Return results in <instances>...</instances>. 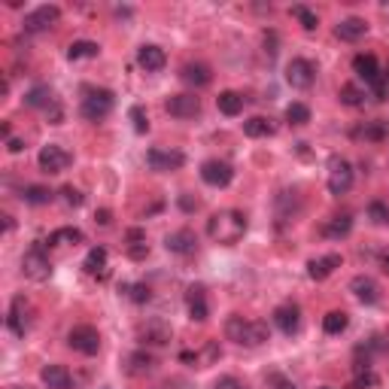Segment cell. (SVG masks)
I'll return each instance as SVG.
<instances>
[{
    "label": "cell",
    "mask_w": 389,
    "mask_h": 389,
    "mask_svg": "<svg viewBox=\"0 0 389 389\" xmlns=\"http://www.w3.org/2000/svg\"><path fill=\"white\" fill-rule=\"evenodd\" d=\"M243 104H247V98L240 95V91H219V98H216V107L222 116H240L243 112Z\"/></svg>",
    "instance_id": "cell-30"
},
{
    "label": "cell",
    "mask_w": 389,
    "mask_h": 389,
    "mask_svg": "<svg viewBox=\"0 0 389 389\" xmlns=\"http://www.w3.org/2000/svg\"><path fill=\"white\" fill-rule=\"evenodd\" d=\"M368 219H371L374 225H386L389 222V204L371 201V204H368Z\"/></svg>",
    "instance_id": "cell-43"
},
{
    "label": "cell",
    "mask_w": 389,
    "mask_h": 389,
    "mask_svg": "<svg viewBox=\"0 0 389 389\" xmlns=\"http://www.w3.org/2000/svg\"><path fill=\"white\" fill-rule=\"evenodd\" d=\"M165 110L170 112L173 119H194L201 112V98L189 95V91H182V95H170L165 100Z\"/></svg>",
    "instance_id": "cell-14"
},
{
    "label": "cell",
    "mask_w": 389,
    "mask_h": 389,
    "mask_svg": "<svg viewBox=\"0 0 389 389\" xmlns=\"http://www.w3.org/2000/svg\"><path fill=\"white\" fill-rule=\"evenodd\" d=\"M30 325H34V307H30V301L25 295H16V298L9 301V310H6V329L16 337H25L30 332Z\"/></svg>",
    "instance_id": "cell-5"
},
{
    "label": "cell",
    "mask_w": 389,
    "mask_h": 389,
    "mask_svg": "<svg viewBox=\"0 0 389 389\" xmlns=\"http://www.w3.org/2000/svg\"><path fill=\"white\" fill-rule=\"evenodd\" d=\"M213 389H247V386H243L238 377H219V381L213 383Z\"/></svg>",
    "instance_id": "cell-47"
},
{
    "label": "cell",
    "mask_w": 389,
    "mask_h": 389,
    "mask_svg": "<svg viewBox=\"0 0 389 389\" xmlns=\"http://www.w3.org/2000/svg\"><path fill=\"white\" fill-rule=\"evenodd\" d=\"M70 161H74V156L64 149V146H58V143H46L43 149H40V156H37V165L43 173H49V177H55V173H64L70 168Z\"/></svg>",
    "instance_id": "cell-7"
},
{
    "label": "cell",
    "mask_w": 389,
    "mask_h": 389,
    "mask_svg": "<svg viewBox=\"0 0 389 389\" xmlns=\"http://www.w3.org/2000/svg\"><path fill=\"white\" fill-rule=\"evenodd\" d=\"M381 61H377V55H371V52H359L353 58V74L362 79L365 86H374L377 79H381Z\"/></svg>",
    "instance_id": "cell-19"
},
{
    "label": "cell",
    "mask_w": 389,
    "mask_h": 389,
    "mask_svg": "<svg viewBox=\"0 0 389 389\" xmlns=\"http://www.w3.org/2000/svg\"><path fill=\"white\" fill-rule=\"evenodd\" d=\"M110 219H112L110 210H98V213H95V222H98V225H110Z\"/></svg>",
    "instance_id": "cell-51"
},
{
    "label": "cell",
    "mask_w": 389,
    "mask_h": 389,
    "mask_svg": "<svg viewBox=\"0 0 389 389\" xmlns=\"http://www.w3.org/2000/svg\"><path fill=\"white\" fill-rule=\"evenodd\" d=\"M292 16H295V18H298V22H301V28H304V30H316V28H320V18H316V13H313V9H307L304 4H298V6H292Z\"/></svg>",
    "instance_id": "cell-42"
},
{
    "label": "cell",
    "mask_w": 389,
    "mask_h": 389,
    "mask_svg": "<svg viewBox=\"0 0 389 389\" xmlns=\"http://www.w3.org/2000/svg\"><path fill=\"white\" fill-rule=\"evenodd\" d=\"M40 381H43L46 389H70L74 377H70V371L64 365H46L43 371H40Z\"/></svg>",
    "instance_id": "cell-24"
},
{
    "label": "cell",
    "mask_w": 389,
    "mask_h": 389,
    "mask_svg": "<svg viewBox=\"0 0 389 389\" xmlns=\"http://www.w3.org/2000/svg\"><path fill=\"white\" fill-rule=\"evenodd\" d=\"M274 325H277V329H280L286 337L298 335V332H301V307L292 304V301L280 304L277 310H274Z\"/></svg>",
    "instance_id": "cell-15"
},
{
    "label": "cell",
    "mask_w": 389,
    "mask_h": 389,
    "mask_svg": "<svg viewBox=\"0 0 389 389\" xmlns=\"http://www.w3.org/2000/svg\"><path fill=\"white\" fill-rule=\"evenodd\" d=\"M112 107H116V95L110 88H86V98L79 104V116L86 122H104Z\"/></svg>",
    "instance_id": "cell-3"
},
{
    "label": "cell",
    "mask_w": 389,
    "mask_h": 389,
    "mask_svg": "<svg viewBox=\"0 0 389 389\" xmlns=\"http://www.w3.org/2000/svg\"><path fill=\"white\" fill-rule=\"evenodd\" d=\"M320 389H332V386H320Z\"/></svg>",
    "instance_id": "cell-53"
},
{
    "label": "cell",
    "mask_w": 389,
    "mask_h": 389,
    "mask_svg": "<svg viewBox=\"0 0 389 389\" xmlns=\"http://www.w3.org/2000/svg\"><path fill=\"white\" fill-rule=\"evenodd\" d=\"M146 165L158 173H168V170H180L186 165V156L180 149H161V146H152L146 152Z\"/></svg>",
    "instance_id": "cell-12"
},
{
    "label": "cell",
    "mask_w": 389,
    "mask_h": 389,
    "mask_svg": "<svg viewBox=\"0 0 389 389\" xmlns=\"http://www.w3.org/2000/svg\"><path fill=\"white\" fill-rule=\"evenodd\" d=\"M337 98H341L344 107H362L365 104V88H359L356 83H347V86H341V91H337Z\"/></svg>",
    "instance_id": "cell-37"
},
{
    "label": "cell",
    "mask_w": 389,
    "mask_h": 389,
    "mask_svg": "<svg viewBox=\"0 0 389 389\" xmlns=\"http://www.w3.org/2000/svg\"><path fill=\"white\" fill-rule=\"evenodd\" d=\"M225 337L252 350V347H262L271 341V329H268V323H262V320H243V316L231 313L228 320H225Z\"/></svg>",
    "instance_id": "cell-2"
},
{
    "label": "cell",
    "mask_w": 389,
    "mask_h": 389,
    "mask_svg": "<svg viewBox=\"0 0 389 389\" xmlns=\"http://www.w3.org/2000/svg\"><path fill=\"white\" fill-rule=\"evenodd\" d=\"M186 307H189V316L194 323H207L210 304H207V289H204L201 283H192L186 289Z\"/></svg>",
    "instance_id": "cell-17"
},
{
    "label": "cell",
    "mask_w": 389,
    "mask_h": 389,
    "mask_svg": "<svg viewBox=\"0 0 389 389\" xmlns=\"http://www.w3.org/2000/svg\"><path fill=\"white\" fill-rule=\"evenodd\" d=\"M165 247L173 255H192L194 250H198V234H194L192 228H177V231L165 234Z\"/></svg>",
    "instance_id": "cell-18"
},
{
    "label": "cell",
    "mask_w": 389,
    "mask_h": 389,
    "mask_svg": "<svg viewBox=\"0 0 389 389\" xmlns=\"http://www.w3.org/2000/svg\"><path fill=\"white\" fill-rule=\"evenodd\" d=\"M67 344L70 350L83 353V356H98L100 353V332L95 325H74L67 332Z\"/></svg>",
    "instance_id": "cell-8"
},
{
    "label": "cell",
    "mask_w": 389,
    "mask_h": 389,
    "mask_svg": "<svg viewBox=\"0 0 389 389\" xmlns=\"http://www.w3.org/2000/svg\"><path fill=\"white\" fill-rule=\"evenodd\" d=\"M381 271H383V274H389V250H383V252H381Z\"/></svg>",
    "instance_id": "cell-52"
},
{
    "label": "cell",
    "mask_w": 389,
    "mask_h": 389,
    "mask_svg": "<svg viewBox=\"0 0 389 389\" xmlns=\"http://www.w3.org/2000/svg\"><path fill=\"white\" fill-rule=\"evenodd\" d=\"M6 149H9V152H22V149H25V140L9 137V140H6Z\"/></svg>",
    "instance_id": "cell-50"
},
{
    "label": "cell",
    "mask_w": 389,
    "mask_h": 389,
    "mask_svg": "<svg viewBox=\"0 0 389 389\" xmlns=\"http://www.w3.org/2000/svg\"><path fill=\"white\" fill-rule=\"evenodd\" d=\"M18 389H30V386H18Z\"/></svg>",
    "instance_id": "cell-54"
},
{
    "label": "cell",
    "mask_w": 389,
    "mask_h": 389,
    "mask_svg": "<svg viewBox=\"0 0 389 389\" xmlns=\"http://www.w3.org/2000/svg\"><path fill=\"white\" fill-rule=\"evenodd\" d=\"M247 228H250V219L243 210H219L207 219L210 240L222 243V247H234V243L247 234Z\"/></svg>",
    "instance_id": "cell-1"
},
{
    "label": "cell",
    "mask_w": 389,
    "mask_h": 389,
    "mask_svg": "<svg viewBox=\"0 0 389 389\" xmlns=\"http://www.w3.org/2000/svg\"><path fill=\"white\" fill-rule=\"evenodd\" d=\"M198 207H201V201H198V198H192L189 192H182V194H180V210H182V213H194Z\"/></svg>",
    "instance_id": "cell-46"
},
{
    "label": "cell",
    "mask_w": 389,
    "mask_h": 389,
    "mask_svg": "<svg viewBox=\"0 0 389 389\" xmlns=\"http://www.w3.org/2000/svg\"><path fill=\"white\" fill-rule=\"evenodd\" d=\"M125 252H128V259H134V262L146 259V255H149L146 231H143V228H128L125 231Z\"/></svg>",
    "instance_id": "cell-22"
},
{
    "label": "cell",
    "mask_w": 389,
    "mask_h": 389,
    "mask_svg": "<svg viewBox=\"0 0 389 389\" xmlns=\"http://www.w3.org/2000/svg\"><path fill=\"white\" fill-rule=\"evenodd\" d=\"M22 274L34 283H46L52 277V262H49V252L43 250V243H34V247L22 255Z\"/></svg>",
    "instance_id": "cell-4"
},
{
    "label": "cell",
    "mask_w": 389,
    "mask_h": 389,
    "mask_svg": "<svg viewBox=\"0 0 389 389\" xmlns=\"http://www.w3.org/2000/svg\"><path fill=\"white\" fill-rule=\"evenodd\" d=\"M201 180L213 189H225V186H231V180H234V168L222 158H207L201 165Z\"/></svg>",
    "instance_id": "cell-11"
},
{
    "label": "cell",
    "mask_w": 389,
    "mask_h": 389,
    "mask_svg": "<svg viewBox=\"0 0 389 389\" xmlns=\"http://www.w3.org/2000/svg\"><path fill=\"white\" fill-rule=\"evenodd\" d=\"M286 83L292 88H310L316 83V64L310 58H292L286 64Z\"/></svg>",
    "instance_id": "cell-10"
},
{
    "label": "cell",
    "mask_w": 389,
    "mask_h": 389,
    "mask_svg": "<svg viewBox=\"0 0 389 389\" xmlns=\"http://www.w3.org/2000/svg\"><path fill=\"white\" fill-rule=\"evenodd\" d=\"M55 198V192L49 186H25L22 189V201L30 204V207H43V204H49Z\"/></svg>",
    "instance_id": "cell-34"
},
{
    "label": "cell",
    "mask_w": 389,
    "mask_h": 389,
    "mask_svg": "<svg viewBox=\"0 0 389 389\" xmlns=\"http://www.w3.org/2000/svg\"><path fill=\"white\" fill-rule=\"evenodd\" d=\"M100 55V46L95 40H76V43H70L67 49V58L70 61H83V58H98Z\"/></svg>",
    "instance_id": "cell-35"
},
{
    "label": "cell",
    "mask_w": 389,
    "mask_h": 389,
    "mask_svg": "<svg viewBox=\"0 0 389 389\" xmlns=\"http://www.w3.org/2000/svg\"><path fill=\"white\" fill-rule=\"evenodd\" d=\"M119 292H125L134 304H146V301L152 298V289H149L146 283H122V286H119Z\"/></svg>",
    "instance_id": "cell-39"
},
{
    "label": "cell",
    "mask_w": 389,
    "mask_h": 389,
    "mask_svg": "<svg viewBox=\"0 0 389 389\" xmlns=\"http://www.w3.org/2000/svg\"><path fill=\"white\" fill-rule=\"evenodd\" d=\"M25 104L34 107V110H46L49 112V107L55 110V95H52V88H49V86H34L25 95Z\"/></svg>",
    "instance_id": "cell-31"
},
{
    "label": "cell",
    "mask_w": 389,
    "mask_h": 389,
    "mask_svg": "<svg viewBox=\"0 0 389 389\" xmlns=\"http://www.w3.org/2000/svg\"><path fill=\"white\" fill-rule=\"evenodd\" d=\"M350 292L356 295V301L365 304V307H374L381 301V286H377L374 277H368V274H356L350 280Z\"/></svg>",
    "instance_id": "cell-16"
},
{
    "label": "cell",
    "mask_w": 389,
    "mask_h": 389,
    "mask_svg": "<svg viewBox=\"0 0 389 389\" xmlns=\"http://www.w3.org/2000/svg\"><path fill=\"white\" fill-rule=\"evenodd\" d=\"M140 341L152 344V347H161V344L170 341V329L161 320H149L146 325H140Z\"/></svg>",
    "instance_id": "cell-27"
},
{
    "label": "cell",
    "mask_w": 389,
    "mask_h": 389,
    "mask_svg": "<svg viewBox=\"0 0 389 389\" xmlns=\"http://www.w3.org/2000/svg\"><path fill=\"white\" fill-rule=\"evenodd\" d=\"M180 79L192 88H204L213 83V70L207 64H201V61H189V64L180 70Z\"/></svg>",
    "instance_id": "cell-21"
},
{
    "label": "cell",
    "mask_w": 389,
    "mask_h": 389,
    "mask_svg": "<svg viewBox=\"0 0 389 389\" xmlns=\"http://www.w3.org/2000/svg\"><path fill=\"white\" fill-rule=\"evenodd\" d=\"M377 383H381V377H377L371 368H356V377H353V383L347 389H374Z\"/></svg>",
    "instance_id": "cell-40"
},
{
    "label": "cell",
    "mask_w": 389,
    "mask_h": 389,
    "mask_svg": "<svg viewBox=\"0 0 389 389\" xmlns=\"http://www.w3.org/2000/svg\"><path fill=\"white\" fill-rule=\"evenodd\" d=\"M371 88H374V98L377 100H389V64L381 70V79H377Z\"/></svg>",
    "instance_id": "cell-44"
},
{
    "label": "cell",
    "mask_w": 389,
    "mask_h": 389,
    "mask_svg": "<svg viewBox=\"0 0 389 389\" xmlns=\"http://www.w3.org/2000/svg\"><path fill=\"white\" fill-rule=\"evenodd\" d=\"M350 231H353V216H350V213H337V216L323 222V238H329V240H341Z\"/></svg>",
    "instance_id": "cell-23"
},
{
    "label": "cell",
    "mask_w": 389,
    "mask_h": 389,
    "mask_svg": "<svg viewBox=\"0 0 389 389\" xmlns=\"http://www.w3.org/2000/svg\"><path fill=\"white\" fill-rule=\"evenodd\" d=\"M277 34H274V30H268V34H265V52H271V55H277Z\"/></svg>",
    "instance_id": "cell-48"
},
{
    "label": "cell",
    "mask_w": 389,
    "mask_h": 389,
    "mask_svg": "<svg viewBox=\"0 0 389 389\" xmlns=\"http://www.w3.org/2000/svg\"><path fill=\"white\" fill-rule=\"evenodd\" d=\"M152 368H156V356L152 353H146V350H134L125 359V371L131 374V377H146Z\"/></svg>",
    "instance_id": "cell-26"
},
{
    "label": "cell",
    "mask_w": 389,
    "mask_h": 389,
    "mask_svg": "<svg viewBox=\"0 0 389 389\" xmlns=\"http://www.w3.org/2000/svg\"><path fill=\"white\" fill-rule=\"evenodd\" d=\"M107 262H110V255H107L104 247H91L88 255H86V262H83V268H86V274H91V277L104 280L107 277Z\"/></svg>",
    "instance_id": "cell-28"
},
{
    "label": "cell",
    "mask_w": 389,
    "mask_h": 389,
    "mask_svg": "<svg viewBox=\"0 0 389 389\" xmlns=\"http://www.w3.org/2000/svg\"><path fill=\"white\" fill-rule=\"evenodd\" d=\"M128 119H131V125H134L137 134H146V131H149V112H146V107L134 104V107L128 110Z\"/></svg>",
    "instance_id": "cell-41"
},
{
    "label": "cell",
    "mask_w": 389,
    "mask_h": 389,
    "mask_svg": "<svg viewBox=\"0 0 389 389\" xmlns=\"http://www.w3.org/2000/svg\"><path fill=\"white\" fill-rule=\"evenodd\" d=\"M58 22H61V9L55 4H43V6L30 9L22 18V28H25V34H43V30L55 28Z\"/></svg>",
    "instance_id": "cell-6"
},
{
    "label": "cell",
    "mask_w": 389,
    "mask_h": 389,
    "mask_svg": "<svg viewBox=\"0 0 389 389\" xmlns=\"http://www.w3.org/2000/svg\"><path fill=\"white\" fill-rule=\"evenodd\" d=\"M344 265V255L341 252H325V255H316V259L307 262V277H310L313 283H323L329 280L332 274Z\"/></svg>",
    "instance_id": "cell-13"
},
{
    "label": "cell",
    "mask_w": 389,
    "mask_h": 389,
    "mask_svg": "<svg viewBox=\"0 0 389 389\" xmlns=\"http://www.w3.org/2000/svg\"><path fill=\"white\" fill-rule=\"evenodd\" d=\"M350 325V313L347 310H329L323 316V332L325 335H344Z\"/></svg>",
    "instance_id": "cell-33"
},
{
    "label": "cell",
    "mask_w": 389,
    "mask_h": 389,
    "mask_svg": "<svg viewBox=\"0 0 389 389\" xmlns=\"http://www.w3.org/2000/svg\"><path fill=\"white\" fill-rule=\"evenodd\" d=\"M335 34H337V40H344V43H356V40H362L368 34V22L365 18H356V16L344 18V22H337Z\"/></svg>",
    "instance_id": "cell-25"
},
{
    "label": "cell",
    "mask_w": 389,
    "mask_h": 389,
    "mask_svg": "<svg viewBox=\"0 0 389 389\" xmlns=\"http://www.w3.org/2000/svg\"><path fill=\"white\" fill-rule=\"evenodd\" d=\"M86 240V234L79 231V228H58V231H52L49 234V243H61V247H70V243H83Z\"/></svg>",
    "instance_id": "cell-38"
},
{
    "label": "cell",
    "mask_w": 389,
    "mask_h": 389,
    "mask_svg": "<svg viewBox=\"0 0 389 389\" xmlns=\"http://www.w3.org/2000/svg\"><path fill=\"white\" fill-rule=\"evenodd\" d=\"M386 134H389V122H383V119L365 122V125H359V128L353 131V137H356V140H371V143L386 140Z\"/></svg>",
    "instance_id": "cell-29"
},
{
    "label": "cell",
    "mask_w": 389,
    "mask_h": 389,
    "mask_svg": "<svg viewBox=\"0 0 389 389\" xmlns=\"http://www.w3.org/2000/svg\"><path fill=\"white\" fill-rule=\"evenodd\" d=\"M61 198H64L67 207H83L86 194L79 192V189H74V186H64V189H61Z\"/></svg>",
    "instance_id": "cell-45"
},
{
    "label": "cell",
    "mask_w": 389,
    "mask_h": 389,
    "mask_svg": "<svg viewBox=\"0 0 389 389\" xmlns=\"http://www.w3.org/2000/svg\"><path fill=\"white\" fill-rule=\"evenodd\" d=\"M137 64H140V70H146V74H158V70H165L168 55H165V49H161V46L143 43L137 49Z\"/></svg>",
    "instance_id": "cell-20"
},
{
    "label": "cell",
    "mask_w": 389,
    "mask_h": 389,
    "mask_svg": "<svg viewBox=\"0 0 389 389\" xmlns=\"http://www.w3.org/2000/svg\"><path fill=\"white\" fill-rule=\"evenodd\" d=\"M274 131H277V125H274L271 119H265V116H252L243 122V134L252 137V140H259V137H271Z\"/></svg>",
    "instance_id": "cell-32"
},
{
    "label": "cell",
    "mask_w": 389,
    "mask_h": 389,
    "mask_svg": "<svg viewBox=\"0 0 389 389\" xmlns=\"http://www.w3.org/2000/svg\"><path fill=\"white\" fill-rule=\"evenodd\" d=\"M271 383H274V389H298V386H295L292 381H286V377H280V374H277V377H274V381H271Z\"/></svg>",
    "instance_id": "cell-49"
},
{
    "label": "cell",
    "mask_w": 389,
    "mask_h": 389,
    "mask_svg": "<svg viewBox=\"0 0 389 389\" xmlns=\"http://www.w3.org/2000/svg\"><path fill=\"white\" fill-rule=\"evenodd\" d=\"M329 192L332 194H347L353 189V165L341 156H332L329 158Z\"/></svg>",
    "instance_id": "cell-9"
},
{
    "label": "cell",
    "mask_w": 389,
    "mask_h": 389,
    "mask_svg": "<svg viewBox=\"0 0 389 389\" xmlns=\"http://www.w3.org/2000/svg\"><path fill=\"white\" fill-rule=\"evenodd\" d=\"M286 122H289V125H295V128L307 125V122H310V107L301 104V100H292V104L286 107Z\"/></svg>",
    "instance_id": "cell-36"
}]
</instances>
